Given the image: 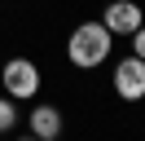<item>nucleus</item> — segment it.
Wrapping results in <instances>:
<instances>
[{"mask_svg": "<svg viewBox=\"0 0 145 141\" xmlns=\"http://www.w3.org/2000/svg\"><path fill=\"white\" fill-rule=\"evenodd\" d=\"M106 53H110L106 22H84V26H75V35H71V62H75V66H97V62H106Z\"/></svg>", "mask_w": 145, "mask_h": 141, "instance_id": "nucleus-1", "label": "nucleus"}, {"mask_svg": "<svg viewBox=\"0 0 145 141\" xmlns=\"http://www.w3.org/2000/svg\"><path fill=\"white\" fill-rule=\"evenodd\" d=\"M114 93L127 97V101H136V97H145V57H123L114 66Z\"/></svg>", "mask_w": 145, "mask_h": 141, "instance_id": "nucleus-2", "label": "nucleus"}, {"mask_svg": "<svg viewBox=\"0 0 145 141\" xmlns=\"http://www.w3.org/2000/svg\"><path fill=\"white\" fill-rule=\"evenodd\" d=\"M5 88H9L13 97H31V93L40 88V70H35V62L13 57L9 66H5Z\"/></svg>", "mask_w": 145, "mask_h": 141, "instance_id": "nucleus-3", "label": "nucleus"}, {"mask_svg": "<svg viewBox=\"0 0 145 141\" xmlns=\"http://www.w3.org/2000/svg\"><path fill=\"white\" fill-rule=\"evenodd\" d=\"M136 26H141V5H132V0H114V5L106 9V31H110V35H132Z\"/></svg>", "mask_w": 145, "mask_h": 141, "instance_id": "nucleus-4", "label": "nucleus"}, {"mask_svg": "<svg viewBox=\"0 0 145 141\" xmlns=\"http://www.w3.org/2000/svg\"><path fill=\"white\" fill-rule=\"evenodd\" d=\"M31 132H35L40 141H53L57 132H62V110H57V106H40V110H31Z\"/></svg>", "mask_w": 145, "mask_h": 141, "instance_id": "nucleus-5", "label": "nucleus"}, {"mask_svg": "<svg viewBox=\"0 0 145 141\" xmlns=\"http://www.w3.org/2000/svg\"><path fill=\"white\" fill-rule=\"evenodd\" d=\"M13 119H18L13 101H5V97H0V132H9V128H13Z\"/></svg>", "mask_w": 145, "mask_h": 141, "instance_id": "nucleus-6", "label": "nucleus"}, {"mask_svg": "<svg viewBox=\"0 0 145 141\" xmlns=\"http://www.w3.org/2000/svg\"><path fill=\"white\" fill-rule=\"evenodd\" d=\"M132 53H136V57H145V22L132 31Z\"/></svg>", "mask_w": 145, "mask_h": 141, "instance_id": "nucleus-7", "label": "nucleus"}, {"mask_svg": "<svg viewBox=\"0 0 145 141\" xmlns=\"http://www.w3.org/2000/svg\"><path fill=\"white\" fill-rule=\"evenodd\" d=\"M22 141H40V137H35V132H31V137H22Z\"/></svg>", "mask_w": 145, "mask_h": 141, "instance_id": "nucleus-8", "label": "nucleus"}]
</instances>
